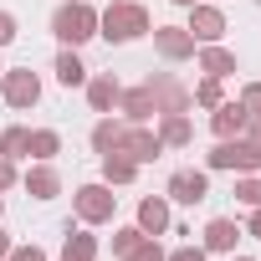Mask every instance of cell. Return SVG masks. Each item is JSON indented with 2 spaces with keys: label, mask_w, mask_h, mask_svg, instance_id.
<instances>
[{
  "label": "cell",
  "mask_w": 261,
  "mask_h": 261,
  "mask_svg": "<svg viewBox=\"0 0 261 261\" xmlns=\"http://www.w3.org/2000/svg\"><path fill=\"white\" fill-rule=\"evenodd\" d=\"M149 31H154V16L139 6V0H108L97 11V36L108 46H128V41H139Z\"/></svg>",
  "instance_id": "1"
},
{
  "label": "cell",
  "mask_w": 261,
  "mask_h": 261,
  "mask_svg": "<svg viewBox=\"0 0 261 261\" xmlns=\"http://www.w3.org/2000/svg\"><path fill=\"white\" fill-rule=\"evenodd\" d=\"M51 36L62 46H77L82 51L97 36V6H92V0H62V6L51 11Z\"/></svg>",
  "instance_id": "2"
},
{
  "label": "cell",
  "mask_w": 261,
  "mask_h": 261,
  "mask_svg": "<svg viewBox=\"0 0 261 261\" xmlns=\"http://www.w3.org/2000/svg\"><path fill=\"white\" fill-rule=\"evenodd\" d=\"M205 169H215V174H261V144H251L246 134H236V139H215V149L205 154Z\"/></svg>",
  "instance_id": "3"
},
{
  "label": "cell",
  "mask_w": 261,
  "mask_h": 261,
  "mask_svg": "<svg viewBox=\"0 0 261 261\" xmlns=\"http://www.w3.org/2000/svg\"><path fill=\"white\" fill-rule=\"evenodd\" d=\"M72 215H77L82 225H108V220L118 215V195H113V185H102V179L77 185V190H72Z\"/></svg>",
  "instance_id": "4"
},
{
  "label": "cell",
  "mask_w": 261,
  "mask_h": 261,
  "mask_svg": "<svg viewBox=\"0 0 261 261\" xmlns=\"http://www.w3.org/2000/svg\"><path fill=\"white\" fill-rule=\"evenodd\" d=\"M0 97H6V108L26 113V108L41 102V77L31 67H6V72H0Z\"/></svg>",
  "instance_id": "5"
},
{
  "label": "cell",
  "mask_w": 261,
  "mask_h": 261,
  "mask_svg": "<svg viewBox=\"0 0 261 261\" xmlns=\"http://www.w3.org/2000/svg\"><path fill=\"white\" fill-rule=\"evenodd\" d=\"M164 200H174V205H205L210 200V169H174L169 174V185H164Z\"/></svg>",
  "instance_id": "6"
},
{
  "label": "cell",
  "mask_w": 261,
  "mask_h": 261,
  "mask_svg": "<svg viewBox=\"0 0 261 261\" xmlns=\"http://www.w3.org/2000/svg\"><path fill=\"white\" fill-rule=\"evenodd\" d=\"M113 154H128V159H134V164L144 169V164H154V159L164 154V139L154 134L149 123H128V128H123V144H118Z\"/></svg>",
  "instance_id": "7"
},
{
  "label": "cell",
  "mask_w": 261,
  "mask_h": 261,
  "mask_svg": "<svg viewBox=\"0 0 261 261\" xmlns=\"http://www.w3.org/2000/svg\"><path fill=\"white\" fill-rule=\"evenodd\" d=\"M185 31H190L200 46H210V41H220L230 26H225V11L215 6V0H195V6H190V21H185Z\"/></svg>",
  "instance_id": "8"
},
{
  "label": "cell",
  "mask_w": 261,
  "mask_h": 261,
  "mask_svg": "<svg viewBox=\"0 0 261 261\" xmlns=\"http://www.w3.org/2000/svg\"><path fill=\"white\" fill-rule=\"evenodd\" d=\"M149 92H154V108L159 113H190V87L174 72H154L149 77Z\"/></svg>",
  "instance_id": "9"
},
{
  "label": "cell",
  "mask_w": 261,
  "mask_h": 261,
  "mask_svg": "<svg viewBox=\"0 0 261 261\" xmlns=\"http://www.w3.org/2000/svg\"><path fill=\"white\" fill-rule=\"evenodd\" d=\"M113 113H118L123 123H154V118H159V108H154V92H149V82H139V87H123Z\"/></svg>",
  "instance_id": "10"
},
{
  "label": "cell",
  "mask_w": 261,
  "mask_h": 261,
  "mask_svg": "<svg viewBox=\"0 0 261 261\" xmlns=\"http://www.w3.org/2000/svg\"><path fill=\"white\" fill-rule=\"evenodd\" d=\"M149 36H154V51H159L164 62H190V57H195V46H200L185 26H154Z\"/></svg>",
  "instance_id": "11"
},
{
  "label": "cell",
  "mask_w": 261,
  "mask_h": 261,
  "mask_svg": "<svg viewBox=\"0 0 261 261\" xmlns=\"http://www.w3.org/2000/svg\"><path fill=\"white\" fill-rule=\"evenodd\" d=\"M21 190H26L31 200H41V205L57 200V195H62V174H57V164H36V159H31L26 174H21Z\"/></svg>",
  "instance_id": "12"
},
{
  "label": "cell",
  "mask_w": 261,
  "mask_h": 261,
  "mask_svg": "<svg viewBox=\"0 0 261 261\" xmlns=\"http://www.w3.org/2000/svg\"><path fill=\"white\" fill-rule=\"evenodd\" d=\"M134 225H139L144 236H164V230L174 225L169 200H164V195H144V200H139V210H134Z\"/></svg>",
  "instance_id": "13"
},
{
  "label": "cell",
  "mask_w": 261,
  "mask_h": 261,
  "mask_svg": "<svg viewBox=\"0 0 261 261\" xmlns=\"http://www.w3.org/2000/svg\"><path fill=\"white\" fill-rule=\"evenodd\" d=\"M82 92H87V108L102 118V113H113V108H118V92H123V82H118L113 72H92V77L82 82Z\"/></svg>",
  "instance_id": "14"
},
{
  "label": "cell",
  "mask_w": 261,
  "mask_h": 261,
  "mask_svg": "<svg viewBox=\"0 0 261 261\" xmlns=\"http://www.w3.org/2000/svg\"><path fill=\"white\" fill-rule=\"evenodd\" d=\"M241 236H246V230H241V220H230V215H215V220L205 225V241H200V246H205L210 256H230V251L241 246Z\"/></svg>",
  "instance_id": "15"
},
{
  "label": "cell",
  "mask_w": 261,
  "mask_h": 261,
  "mask_svg": "<svg viewBox=\"0 0 261 261\" xmlns=\"http://www.w3.org/2000/svg\"><path fill=\"white\" fill-rule=\"evenodd\" d=\"M246 123H251V113L241 108V97H225L220 108H210V134H215V139H236V134H246Z\"/></svg>",
  "instance_id": "16"
},
{
  "label": "cell",
  "mask_w": 261,
  "mask_h": 261,
  "mask_svg": "<svg viewBox=\"0 0 261 261\" xmlns=\"http://www.w3.org/2000/svg\"><path fill=\"white\" fill-rule=\"evenodd\" d=\"M195 62H200V72H205V77H220V82L241 72L236 51H230V46H220V41H210V46H195Z\"/></svg>",
  "instance_id": "17"
},
{
  "label": "cell",
  "mask_w": 261,
  "mask_h": 261,
  "mask_svg": "<svg viewBox=\"0 0 261 261\" xmlns=\"http://www.w3.org/2000/svg\"><path fill=\"white\" fill-rule=\"evenodd\" d=\"M154 123H159L154 134L164 139V149H190V144H195V123H190V113H159Z\"/></svg>",
  "instance_id": "18"
},
{
  "label": "cell",
  "mask_w": 261,
  "mask_h": 261,
  "mask_svg": "<svg viewBox=\"0 0 261 261\" xmlns=\"http://www.w3.org/2000/svg\"><path fill=\"white\" fill-rule=\"evenodd\" d=\"M51 72H57V82H62V87H67V92H72V87H82V82H87V77H92V72H87V62H82V51H77V46H62V51H57V62H51Z\"/></svg>",
  "instance_id": "19"
},
{
  "label": "cell",
  "mask_w": 261,
  "mask_h": 261,
  "mask_svg": "<svg viewBox=\"0 0 261 261\" xmlns=\"http://www.w3.org/2000/svg\"><path fill=\"white\" fill-rule=\"evenodd\" d=\"M123 128H128V123H123V118H113V113H102V118L92 123V154H97V159H102V154H113V149L123 144Z\"/></svg>",
  "instance_id": "20"
},
{
  "label": "cell",
  "mask_w": 261,
  "mask_h": 261,
  "mask_svg": "<svg viewBox=\"0 0 261 261\" xmlns=\"http://www.w3.org/2000/svg\"><path fill=\"white\" fill-rule=\"evenodd\" d=\"M0 154H6L11 164H26L31 159V128H21V123L0 128Z\"/></svg>",
  "instance_id": "21"
},
{
  "label": "cell",
  "mask_w": 261,
  "mask_h": 261,
  "mask_svg": "<svg viewBox=\"0 0 261 261\" xmlns=\"http://www.w3.org/2000/svg\"><path fill=\"white\" fill-rule=\"evenodd\" d=\"M139 179V164L128 159V154H102V185L123 190V185H134Z\"/></svg>",
  "instance_id": "22"
},
{
  "label": "cell",
  "mask_w": 261,
  "mask_h": 261,
  "mask_svg": "<svg viewBox=\"0 0 261 261\" xmlns=\"http://www.w3.org/2000/svg\"><path fill=\"white\" fill-rule=\"evenodd\" d=\"M62 256H72V261H97V236L87 230V225H67V241H62Z\"/></svg>",
  "instance_id": "23"
},
{
  "label": "cell",
  "mask_w": 261,
  "mask_h": 261,
  "mask_svg": "<svg viewBox=\"0 0 261 261\" xmlns=\"http://www.w3.org/2000/svg\"><path fill=\"white\" fill-rule=\"evenodd\" d=\"M57 154H62V134H57V128H31V159L36 164H57Z\"/></svg>",
  "instance_id": "24"
},
{
  "label": "cell",
  "mask_w": 261,
  "mask_h": 261,
  "mask_svg": "<svg viewBox=\"0 0 261 261\" xmlns=\"http://www.w3.org/2000/svg\"><path fill=\"white\" fill-rule=\"evenodd\" d=\"M220 102H225L220 77H200V82L190 87V108H205V113H210V108H220Z\"/></svg>",
  "instance_id": "25"
},
{
  "label": "cell",
  "mask_w": 261,
  "mask_h": 261,
  "mask_svg": "<svg viewBox=\"0 0 261 261\" xmlns=\"http://www.w3.org/2000/svg\"><path fill=\"white\" fill-rule=\"evenodd\" d=\"M139 241H144V230H139V225H118V230H113V256H118V261H128V256L139 251Z\"/></svg>",
  "instance_id": "26"
},
{
  "label": "cell",
  "mask_w": 261,
  "mask_h": 261,
  "mask_svg": "<svg viewBox=\"0 0 261 261\" xmlns=\"http://www.w3.org/2000/svg\"><path fill=\"white\" fill-rule=\"evenodd\" d=\"M236 200L246 210H256L261 205V174H236Z\"/></svg>",
  "instance_id": "27"
},
{
  "label": "cell",
  "mask_w": 261,
  "mask_h": 261,
  "mask_svg": "<svg viewBox=\"0 0 261 261\" xmlns=\"http://www.w3.org/2000/svg\"><path fill=\"white\" fill-rule=\"evenodd\" d=\"M128 261H169V251L159 246V236H144V241H139V251L128 256Z\"/></svg>",
  "instance_id": "28"
},
{
  "label": "cell",
  "mask_w": 261,
  "mask_h": 261,
  "mask_svg": "<svg viewBox=\"0 0 261 261\" xmlns=\"http://www.w3.org/2000/svg\"><path fill=\"white\" fill-rule=\"evenodd\" d=\"M169 261H210V251H205L200 241H179V246L169 251Z\"/></svg>",
  "instance_id": "29"
},
{
  "label": "cell",
  "mask_w": 261,
  "mask_h": 261,
  "mask_svg": "<svg viewBox=\"0 0 261 261\" xmlns=\"http://www.w3.org/2000/svg\"><path fill=\"white\" fill-rule=\"evenodd\" d=\"M16 36H21V21H16V11H0V51H6Z\"/></svg>",
  "instance_id": "30"
},
{
  "label": "cell",
  "mask_w": 261,
  "mask_h": 261,
  "mask_svg": "<svg viewBox=\"0 0 261 261\" xmlns=\"http://www.w3.org/2000/svg\"><path fill=\"white\" fill-rule=\"evenodd\" d=\"M241 108H246L251 118L261 113V82H246V87H241Z\"/></svg>",
  "instance_id": "31"
},
{
  "label": "cell",
  "mask_w": 261,
  "mask_h": 261,
  "mask_svg": "<svg viewBox=\"0 0 261 261\" xmlns=\"http://www.w3.org/2000/svg\"><path fill=\"white\" fill-rule=\"evenodd\" d=\"M6 261H46V251L36 246V241H26V246H11V256Z\"/></svg>",
  "instance_id": "32"
},
{
  "label": "cell",
  "mask_w": 261,
  "mask_h": 261,
  "mask_svg": "<svg viewBox=\"0 0 261 261\" xmlns=\"http://www.w3.org/2000/svg\"><path fill=\"white\" fill-rule=\"evenodd\" d=\"M16 185H21V169H16L6 154H0V195H6V190H16Z\"/></svg>",
  "instance_id": "33"
},
{
  "label": "cell",
  "mask_w": 261,
  "mask_h": 261,
  "mask_svg": "<svg viewBox=\"0 0 261 261\" xmlns=\"http://www.w3.org/2000/svg\"><path fill=\"white\" fill-rule=\"evenodd\" d=\"M241 230H246V236H256V241H261V205H256V210H251V215H246V225H241Z\"/></svg>",
  "instance_id": "34"
},
{
  "label": "cell",
  "mask_w": 261,
  "mask_h": 261,
  "mask_svg": "<svg viewBox=\"0 0 261 261\" xmlns=\"http://www.w3.org/2000/svg\"><path fill=\"white\" fill-rule=\"evenodd\" d=\"M246 139H251V144H261V113H256V118L246 123Z\"/></svg>",
  "instance_id": "35"
},
{
  "label": "cell",
  "mask_w": 261,
  "mask_h": 261,
  "mask_svg": "<svg viewBox=\"0 0 261 261\" xmlns=\"http://www.w3.org/2000/svg\"><path fill=\"white\" fill-rule=\"evenodd\" d=\"M11 246H16V241H11V230H6V225H0V261H6V256H11Z\"/></svg>",
  "instance_id": "36"
},
{
  "label": "cell",
  "mask_w": 261,
  "mask_h": 261,
  "mask_svg": "<svg viewBox=\"0 0 261 261\" xmlns=\"http://www.w3.org/2000/svg\"><path fill=\"white\" fill-rule=\"evenodd\" d=\"M169 6H179V11H190V6H195V0H169Z\"/></svg>",
  "instance_id": "37"
},
{
  "label": "cell",
  "mask_w": 261,
  "mask_h": 261,
  "mask_svg": "<svg viewBox=\"0 0 261 261\" xmlns=\"http://www.w3.org/2000/svg\"><path fill=\"white\" fill-rule=\"evenodd\" d=\"M225 261H256V256H236V251H230V256H225Z\"/></svg>",
  "instance_id": "38"
},
{
  "label": "cell",
  "mask_w": 261,
  "mask_h": 261,
  "mask_svg": "<svg viewBox=\"0 0 261 261\" xmlns=\"http://www.w3.org/2000/svg\"><path fill=\"white\" fill-rule=\"evenodd\" d=\"M0 215H6V195H0Z\"/></svg>",
  "instance_id": "39"
},
{
  "label": "cell",
  "mask_w": 261,
  "mask_h": 261,
  "mask_svg": "<svg viewBox=\"0 0 261 261\" xmlns=\"http://www.w3.org/2000/svg\"><path fill=\"white\" fill-rule=\"evenodd\" d=\"M215 6H225V0H215Z\"/></svg>",
  "instance_id": "40"
},
{
  "label": "cell",
  "mask_w": 261,
  "mask_h": 261,
  "mask_svg": "<svg viewBox=\"0 0 261 261\" xmlns=\"http://www.w3.org/2000/svg\"><path fill=\"white\" fill-rule=\"evenodd\" d=\"M62 261H72V256H62Z\"/></svg>",
  "instance_id": "41"
},
{
  "label": "cell",
  "mask_w": 261,
  "mask_h": 261,
  "mask_svg": "<svg viewBox=\"0 0 261 261\" xmlns=\"http://www.w3.org/2000/svg\"><path fill=\"white\" fill-rule=\"evenodd\" d=\"M256 6H261V0H256Z\"/></svg>",
  "instance_id": "42"
},
{
  "label": "cell",
  "mask_w": 261,
  "mask_h": 261,
  "mask_svg": "<svg viewBox=\"0 0 261 261\" xmlns=\"http://www.w3.org/2000/svg\"><path fill=\"white\" fill-rule=\"evenodd\" d=\"M0 72H6V67H0Z\"/></svg>",
  "instance_id": "43"
}]
</instances>
